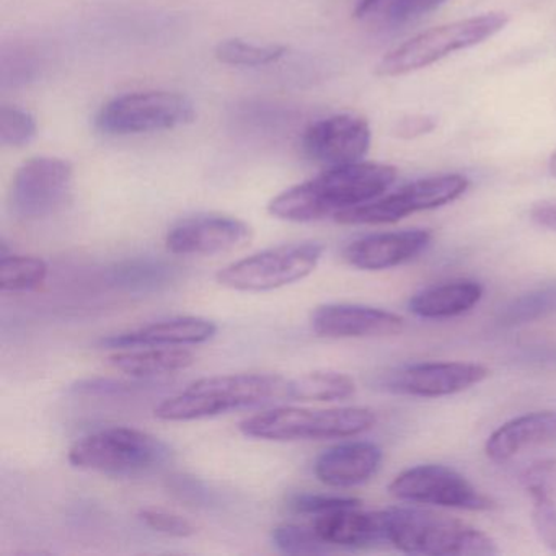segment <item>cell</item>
<instances>
[{"instance_id":"cell-11","label":"cell","mask_w":556,"mask_h":556,"mask_svg":"<svg viewBox=\"0 0 556 556\" xmlns=\"http://www.w3.org/2000/svg\"><path fill=\"white\" fill-rule=\"evenodd\" d=\"M74 168L63 159L34 157L25 162L12 180L9 204L24 220L53 216L66 204L73 190Z\"/></svg>"},{"instance_id":"cell-8","label":"cell","mask_w":556,"mask_h":556,"mask_svg":"<svg viewBox=\"0 0 556 556\" xmlns=\"http://www.w3.org/2000/svg\"><path fill=\"white\" fill-rule=\"evenodd\" d=\"M197 118L187 96L167 90H149L116 97L100 109L96 128L106 136L146 135L190 125Z\"/></svg>"},{"instance_id":"cell-21","label":"cell","mask_w":556,"mask_h":556,"mask_svg":"<svg viewBox=\"0 0 556 556\" xmlns=\"http://www.w3.org/2000/svg\"><path fill=\"white\" fill-rule=\"evenodd\" d=\"M483 298V286L471 279L442 282L422 289L408 302L409 312L419 318L442 320L458 317L477 307Z\"/></svg>"},{"instance_id":"cell-4","label":"cell","mask_w":556,"mask_h":556,"mask_svg":"<svg viewBox=\"0 0 556 556\" xmlns=\"http://www.w3.org/2000/svg\"><path fill=\"white\" fill-rule=\"evenodd\" d=\"M387 543L409 555L477 556L500 553L486 533L431 510H386Z\"/></svg>"},{"instance_id":"cell-36","label":"cell","mask_w":556,"mask_h":556,"mask_svg":"<svg viewBox=\"0 0 556 556\" xmlns=\"http://www.w3.org/2000/svg\"><path fill=\"white\" fill-rule=\"evenodd\" d=\"M530 217L536 226L556 230V203H539L530 211Z\"/></svg>"},{"instance_id":"cell-17","label":"cell","mask_w":556,"mask_h":556,"mask_svg":"<svg viewBox=\"0 0 556 556\" xmlns=\"http://www.w3.org/2000/svg\"><path fill=\"white\" fill-rule=\"evenodd\" d=\"M217 333V325L207 318L174 317L144 325L125 333L112 334L100 341L109 350L148 346H197Z\"/></svg>"},{"instance_id":"cell-24","label":"cell","mask_w":556,"mask_h":556,"mask_svg":"<svg viewBox=\"0 0 556 556\" xmlns=\"http://www.w3.org/2000/svg\"><path fill=\"white\" fill-rule=\"evenodd\" d=\"M356 392V383L350 376L334 370H315L289 379L288 400L294 402H337Z\"/></svg>"},{"instance_id":"cell-26","label":"cell","mask_w":556,"mask_h":556,"mask_svg":"<svg viewBox=\"0 0 556 556\" xmlns=\"http://www.w3.org/2000/svg\"><path fill=\"white\" fill-rule=\"evenodd\" d=\"M288 53L281 45H256L243 40L220 41L216 48L217 61L227 66L265 67L278 63Z\"/></svg>"},{"instance_id":"cell-30","label":"cell","mask_w":556,"mask_h":556,"mask_svg":"<svg viewBox=\"0 0 556 556\" xmlns=\"http://www.w3.org/2000/svg\"><path fill=\"white\" fill-rule=\"evenodd\" d=\"M289 507L294 513L305 514V516H324V514L334 513V510L350 509V507H361V501L356 497L328 496V494L301 493L294 494L289 500Z\"/></svg>"},{"instance_id":"cell-3","label":"cell","mask_w":556,"mask_h":556,"mask_svg":"<svg viewBox=\"0 0 556 556\" xmlns=\"http://www.w3.org/2000/svg\"><path fill=\"white\" fill-rule=\"evenodd\" d=\"M71 465L106 477H146L172 460V448L162 439L128 426H113L84 435L67 454Z\"/></svg>"},{"instance_id":"cell-28","label":"cell","mask_w":556,"mask_h":556,"mask_svg":"<svg viewBox=\"0 0 556 556\" xmlns=\"http://www.w3.org/2000/svg\"><path fill=\"white\" fill-rule=\"evenodd\" d=\"M271 542L278 552L286 555H318L330 552V546L317 535L314 527L282 523L273 529Z\"/></svg>"},{"instance_id":"cell-23","label":"cell","mask_w":556,"mask_h":556,"mask_svg":"<svg viewBox=\"0 0 556 556\" xmlns=\"http://www.w3.org/2000/svg\"><path fill=\"white\" fill-rule=\"evenodd\" d=\"M180 278V268L161 258H135L110 269L113 286L132 294H151L170 288Z\"/></svg>"},{"instance_id":"cell-22","label":"cell","mask_w":556,"mask_h":556,"mask_svg":"<svg viewBox=\"0 0 556 556\" xmlns=\"http://www.w3.org/2000/svg\"><path fill=\"white\" fill-rule=\"evenodd\" d=\"M110 363L135 379H152L188 369L193 366L194 356L185 346H148L113 354Z\"/></svg>"},{"instance_id":"cell-5","label":"cell","mask_w":556,"mask_h":556,"mask_svg":"<svg viewBox=\"0 0 556 556\" xmlns=\"http://www.w3.org/2000/svg\"><path fill=\"white\" fill-rule=\"evenodd\" d=\"M507 24L509 17L504 12H490L429 28L389 51L377 64L376 74L380 77L408 76L458 51L484 43L503 31Z\"/></svg>"},{"instance_id":"cell-2","label":"cell","mask_w":556,"mask_h":556,"mask_svg":"<svg viewBox=\"0 0 556 556\" xmlns=\"http://www.w3.org/2000/svg\"><path fill=\"white\" fill-rule=\"evenodd\" d=\"M289 379L275 374H227L204 377L155 406L164 421H194L237 409L288 400Z\"/></svg>"},{"instance_id":"cell-20","label":"cell","mask_w":556,"mask_h":556,"mask_svg":"<svg viewBox=\"0 0 556 556\" xmlns=\"http://www.w3.org/2000/svg\"><path fill=\"white\" fill-rule=\"evenodd\" d=\"M556 439V412H533L504 422L484 444L490 460H513L520 452Z\"/></svg>"},{"instance_id":"cell-29","label":"cell","mask_w":556,"mask_h":556,"mask_svg":"<svg viewBox=\"0 0 556 556\" xmlns=\"http://www.w3.org/2000/svg\"><path fill=\"white\" fill-rule=\"evenodd\" d=\"M37 122L31 113L18 106L0 110V142L5 148H24L37 136Z\"/></svg>"},{"instance_id":"cell-16","label":"cell","mask_w":556,"mask_h":556,"mask_svg":"<svg viewBox=\"0 0 556 556\" xmlns=\"http://www.w3.org/2000/svg\"><path fill=\"white\" fill-rule=\"evenodd\" d=\"M431 239V232L425 229L374 233L351 243L344 250V260L363 271H383L415 260Z\"/></svg>"},{"instance_id":"cell-14","label":"cell","mask_w":556,"mask_h":556,"mask_svg":"<svg viewBox=\"0 0 556 556\" xmlns=\"http://www.w3.org/2000/svg\"><path fill=\"white\" fill-rule=\"evenodd\" d=\"M490 370L473 363H421L393 370L383 379V387L399 395L439 399L455 395L478 386Z\"/></svg>"},{"instance_id":"cell-15","label":"cell","mask_w":556,"mask_h":556,"mask_svg":"<svg viewBox=\"0 0 556 556\" xmlns=\"http://www.w3.org/2000/svg\"><path fill=\"white\" fill-rule=\"evenodd\" d=\"M312 330L333 340L392 337L402 333L405 320L393 312L357 304H327L312 314Z\"/></svg>"},{"instance_id":"cell-13","label":"cell","mask_w":556,"mask_h":556,"mask_svg":"<svg viewBox=\"0 0 556 556\" xmlns=\"http://www.w3.org/2000/svg\"><path fill=\"white\" fill-rule=\"evenodd\" d=\"M250 237L249 224L237 217L201 214L175 224L165 237V245L174 255L213 256L240 249Z\"/></svg>"},{"instance_id":"cell-25","label":"cell","mask_w":556,"mask_h":556,"mask_svg":"<svg viewBox=\"0 0 556 556\" xmlns=\"http://www.w3.org/2000/svg\"><path fill=\"white\" fill-rule=\"evenodd\" d=\"M47 278V262L38 256L2 255L0 260V289L4 292L31 291Z\"/></svg>"},{"instance_id":"cell-32","label":"cell","mask_w":556,"mask_h":556,"mask_svg":"<svg viewBox=\"0 0 556 556\" xmlns=\"http://www.w3.org/2000/svg\"><path fill=\"white\" fill-rule=\"evenodd\" d=\"M533 497V526L540 540L556 552V504L542 491H530Z\"/></svg>"},{"instance_id":"cell-1","label":"cell","mask_w":556,"mask_h":556,"mask_svg":"<svg viewBox=\"0 0 556 556\" xmlns=\"http://www.w3.org/2000/svg\"><path fill=\"white\" fill-rule=\"evenodd\" d=\"M396 177L395 167L377 162L330 167L318 177L273 198L268 211L271 216L289 223H314L383 197Z\"/></svg>"},{"instance_id":"cell-27","label":"cell","mask_w":556,"mask_h":556,"mask_svg":"<svg viewBox=\"0 0 556 556\" xmlns=\"http://www.w3.org/2000/svg\"><path fill=\"white\" fill-rule=\"evenodd\" d=\"M553 314H556V285L546 286L514 299L501 312L500 320L504 327H517V325L530 324Z\"/></svg>"},{"instance_id":"cell-38","label":"cell","mask_w":556,"mask_h":556,"mask_svg":"<svg viewBox=\"0 0 556 556\" xmlns=\"http://www.w3.org/2000/svg\"><path fill=\"white\" fill-rule=\"evenodd\" d=\"M548 168L549 172H552L553 177L556 178V151L553 152L552 157H549Z\"/></svg>"},{"instance_id":"cell-37","label":"cell","mask_w":556,"mask_h":556,"mask_svg":"<svg viewBox=\"0 0 556 556\" xmlns=\"http://www.w3.org/2000/svg\"><path fill=\"white\" fill-rule=\"evenodd\" d=\"M380 0H356V4H354V17L363 18L369 14L370 11L377 8Z\"/></svg>"},{"instance_id":"cell-33","label":"cell","mask_w":556,"mask_h":556,"mask_svg":"<svg viewBox=\"0 0 556 556\" xmlns=\"http://www.w3.org/2000/svg\"><path fill=\"white\" fill-rule=\"evenodd\" d=\"M445 0H393L387 17L393 25L409 24L441 8Z\"/></svg>"},{"instance_id":"cell-7","label":"cell","mask_w":556,"mask_h":556,"mask_svg":"<svg viewBox=\"0 0 556 556\" xmlns=\"http://www.w3.org/2000/svg\"><path fill=\"white\" fill-rule=\"evenodd\" d=\"M324 253L325 247L318 242L286 243L230 263L216 279L233 291H273L311 276Z\"/></svg>"},{"instance_id":"cell-31","label":"cell","mask_w":556,"mask_h":556,"mask_svg":"<svg viewBox=\"0 0 556 556\" xmlns=\"http://www.w3.org/2000/svg\"><path fill=\"white\" fill-rule=\"evenodd\" d=\"M139 519L154 530V532L164 533L168 536H178V539H187V536L194 535L197 533V527L185 519V517L178 516V514L168 513V510L154 509V507H148L139 513Z\"/></svg>"},{"instance_id":"cell-9","label":"cell","mask_w":556,"mask_h":556,"mask_svg":"<svg viewBox=\"0 0 556 556\" xmlns=\"http://www.w3.org/2000/svg\"><path fill=\"white\" fill-rule=\"evenodd\" d=\"M470 181L458 174L435 175L421 178L396 190L395 193L377 198L370 203L341 211L334 220L344 226H379L393 224L421 211L438 210L454 203L467 193Z\"/></svg>"},{"instance_id":"cell-12","label":"cell","mask_w":556,"mask_h":556,"mask_svg":"<svg viewBox=\"0 0 556 556\" xmlns=\"http://www.w3.org/2000/svg\"><path fill=\"white\" fill-rule=\"evenodd\" d=\"M372 132L369 123L361 116H330L308 126L302 138V149L317 164L340 167L361 162L369 152Z\"/></svg>"},{"instance_id":"cell-19","label":"cell","mask_w":556,"mask_h":556,"mask_svg":"<svg viewBox=\"0 0 556 556\" xmlns=\"http://www.w3.org/2000/svg\"><path fill=\"white\" fill-rule=\"evenodd\" d=\"M382 451L372 442L354 441L325 451L314 465L321 483L333 488H351L366 483L379 470Z\"/></svg>"},{"instance_id":"cell-6","label":"cell","mask_w":556,"mask_h":556,"mask_svg":"<svg viewBox=\"0 0 556 556\" xmlns=\"http://www.w3.org/2000/svg\"><path fill=\"white\" fill-rule=\"evenodd\" d=\"M376 422V413L361 406L330 409L282 406L250 416L240 422V431L247 438L263 441H321L354 438L372 429Z\"/></svg>"},{"instance_id":"cell-35","label":"cell","mask_w":556,"mask_h":556,"mask_svg":"<svg viewBox=\"0 0 556 556\" xmlns=\"http://www.w3.org/2000/svg\"><path fill=\"white\" fill-rule=\"evenodd\" d=\"M434 118L426 115H413L408 118H403L396 126V135L403 139L419 138L422 135H429L435 128Z\"/></svg>"},{"instance_id":"cell-10","label":"cell","mask_w":556,"mask_h":556,"mask_svg":"<svg viewBox=\"0 0 556 556\" xmlns=\"http://www.w3.org/2000/svg\"><path fill=\"white\" fill-rule=\"evenodd\" d=\"M390 494L406 503L429 504L462 510H491L494 501L475 488L464 475L445 465L408 468L393 478Z\"/></svg>"},{"instance_id":"cell-18","label":"cell","mask_w":556,"mask_h":556,"mask_svg":"<svg viewBox=\"0 0 556 556\" xmlns=\"http://www.w3.org/2000/svg\"><path fill=\"white\" fill-rule=\"evenodd\" d=\"M317 535L333 548H370L387 543L386 510L363 513L359 507L315 517Z\"/></svg>"},{"instance_id":"cell-34","label":"cell","mask_w":556,"mask_h":556,"mask_svg":"<svg viewBox=\"0 0 556 556\" xmlns=\"http://www.w3.org/2000/svg\"><path fill=\"white\" fill-rule=\"evenodd\" d=\"M136 389H139V386L110 379H89L77 383L73 390L77 393H87V395H119V393L135 392Z\"/></svg>"}]
</instances>
